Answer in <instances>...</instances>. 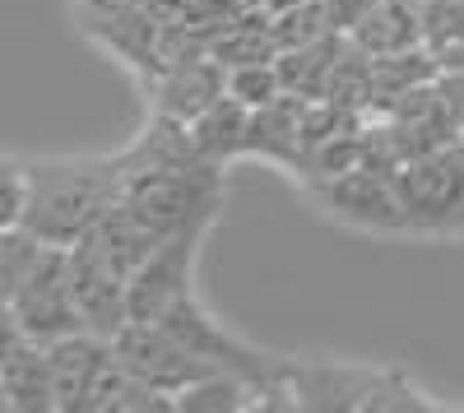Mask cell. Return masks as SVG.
Returning a JSON list of instances; mask_svg holds the SVG:
<instances>
[{
  "label": "cell",
  "instance_id": "e0dca14e",
  "mask_svg": "<svg viewBox=\"0 0 464 413\" xmlns=\"http://www.w3.org/2000/svg\"><path fill=\"white\" fill-rule=\"evenodd\" d=\"M214 61H223L227 70L232 65H260V61H279V43H275V28H269V10L265 5H251L242 10L237 19H227L209 47Z\"/></svg>",
  "mask_w": 464,
  "mask_h": 413
},
{
  "label": "cell",
  "instance_id": "ac0fdd59",
  "mask_svg": "<svg viewBox=\"0 0 464 413\" xmlns=\"http://www.w3.org/2000/svg\"><path fill=\"white\" fill-rule=\"evenodd\" d=\"M260 408V386L237 371H209L205 381L177 395V413H246Z\"/></svg>",
  "mask_w": 464,
  "mask_h": 413
},
{
  "label": "cell",
  "instance_id": "7a4b0ae2",
  "mask_svg": "<svg viewBox=\"0 0 464 413\" xmlns=\"http://www.w3.org/2000/svg\"><path fill=\"white\" fill-rule=\"evenodd\" d=\"M288 390L297 408H441L418 381H409L400 367L385 362H343V358H316V353H288Z\"/></svg>",
  "mask_w": 464,
  "mask_h": 413
},
{
  "label": "cell",
  "instance_id": "2e32d148",
  "mask_svg": "<svg viewBox=\"0 0 464 413\" xmlns=\"http://www.w3.org/2000/svg\"><path fill=\"white\" fill-rule=\"evenodd\" d=\"M348 43V33H330L312 47H297V52H279V80H284V93L293 98H306L316 102L330 93V74L339 65V52Z\"/></svg>",
  "mask_w": 464,
  "mask_h": 413
},
{
  "label": "cell",
  "instance_id": "9a60e30c",
  "mask_svg": "<svg viewBox=\"0 0 464 413\" xmlns=\"http://www.w3.org/2000/svg\"><path fill=\"white\" fill-rule=\"evenodd\" d=\"M190 130H196V144L200 154L214 163V168H227L246 158V135H251V107L237 102L232 93H223L214 107H205L196 121H190Z\"/></svg>",
  "mask_w": 464,
  "mask_h": 413
},
{
  "label": "cell",
  "instance_id": "6da1fadb",
  "mask_svg": "<svg viewBox=\"0 0 464 413\" xmlns=\"http://www.w3.org/2000/svg\"><path fill=\"white\" fill-rule=\"evenodd\" d=\"M24 163L33 181V200L19 228L56 246L84 242L130 177L126 154H80V158L65 154V158H24Z\"/></svg>",
  "mask_w": 464,
  "mask_h": 413
},
{
  "label": "cell",
  "instance_id": "4fadbf2b",
  "mask_svg": "<svg viewBox=\"0 0 464 413\" xmlns=\"http://www.w3.org/2000/svg\"><path fill=\"white\" fill-rule=\"evenodd\" d=\"M306 98H275L269 107L251 111V135H246V158H265L284 168L288 177H297L302 158H306Z\"/></svg>",
  "mask_w": 464,
  "mask_h": 413
},
{
  "label": "cell",
  "instance_id": "9c48e42d",
  "mask_svg": "<svg viewBox=\"0 0 464 413\" xmlns=\"http://www.w3.org/2000/svg\"><path fill=\"white\" fill-rule=\"evenodd\" d=\"M209 228H214V223H196V228L168 237V242L130 274V321H159L181 293H190L196 260H200V246H205Z\"/></svg>",
  "mask_w": 464,
  "mask_h": 413
},
{
  "label": "cell",
  "instance_id": "30bf717a",
  "mask_svg": "<svg viewBox=\"0 0 464 413\" xmlns=\"http://www.w3.org/2000/svg\"><path fill=\"white\" fill-rule=\"evenodd\" d=\"M0 404L10 413H56V381H52V349L5 325L0 349Z\"/></svg>",
  "mask_w": 464,
  "mask_h": 413
},
{
  "label": "cell",
  "instance_id": "7402d4cb",
  "mask_svg": "<svg viewBox=\"0 0 464 413\" xmlns=\"http://www.w3.org/2000/svg\"><path fill=\"white\" fill-rule=\"evenodd\" d=\"M0 181H5V205H0V228H19L24 214H28V200H33V181H28V163L19 154L5 158L0 168Z\"/></svg>",
  "mask_w": 464,
  "mask_h": 413
},
{
  "label": "cell",
  "instance_id": "603a6c76",
  "mask_svg": "<svg viewBox=\"0 0 464 413\" xmlns=\"http://www.w3.org/2000/svg\"><path fill=\"white\" fill-rule=\"evenodd\" d=\"M376 0H325V14H330V28L334 33H353L367 14H372Z\"/></svg>",
  "mask_w": 464,
  "mask_h": 413
},
{
  "label": "cell",
  "instance_id": "ba28073f",
  "mask_svg": "<svg viewBox=\"0 0 464 413\" xmlns=\"http://www.w3.org/2000/svg\"><path fill=\"white\" fill-rule=\"evenodd\" d=\"M111 349H116V358H121L140 381L168 390L172 399H177L186 386L205 381L209 371H223V367L196 358L181 340H172V334H168L159 321H130V325L111 340Z\"/></svg>",
  "mask_w": 464,
  "mask_h": 413
},
{
  "label": "cell",
  "instance_id": "5b68a950",
  "mask_svg": "<svg viewBox=\"0 0 464 413\" xmlns=\"http://www.w3.org/2000/svg\"><path fill=\"white\" fill-rule=\"evenodd\" d=\"M312 205L321 214H330L334 223H348V228L362 233H413V218L404 209V196L395 186V172L381 163H362L343 177L330 181H312L302 186Z\"/></svg>",
  "mask_w": 464,
  "mask_h": 413
},
{
  "label": "cell",
  "instance_id": "8992f818",
  "mask_svg": "<svg viewBox=\"0 0 464 413\" xmlns=\"http://www.w3.org/2000/svg\"><path fill=\"white\" fill-rule=\"evenodd\" d=\"M395 186L413 218V233H455V218L464 209V144L400 163Z\"/></svg>",
  "mask_w": 464,
  "mask_h": 413
},
{
  "label": "cell",
  "instance_id": "8fae6325",
  "mask_svg": "<svg viewBox=\"0 0 464 413\" xmlns=\"http://www.w3.org/2000/svg\"><path fill=\"white\" fill-rule=\"evenodd\" d=\"M223 93H227V65L214 61L209 52L172 61L159 80L149 84L153 111H159V117H172V121H196L200 111L214 107Z\"/></svg>",
  "mask_w": 464,
  "mask_h": 413
},
{
  "label": "cell",
  "instance_id": "ffe728a7",
  "mask_svg": "<svg viewBox=\"0 0 464 413\" xmlns=\"http://www.w3.org/2000/svg\"><path fill=\"white\" fill-rule=\"evenodd\" d=\"M227 93L256 107H269L275 98H284V80H279V61H260V65H232L227 70Z\"/></svg>",
  "mask_w": 464,
  "mask_h": 413
},
{
  "label": "cell",
  "instance_id": "cb8c5ba5",
  "mask_svg": "<svg viewBox=\"0 0 464 413\" xmlns=\"http://www.w3.org/2000/svg\"><path fill=\"white\" fill-rule=\"evenodd\" d=\"M293 5H306V0H265V10H293Z\"/></svg>",
  "mask_w": 464,
  "mask_h": 413
},
{
  "label": "cell",
  "instance_id": "277c9868",
  "mask_svg": "<svg viewBox=\"0 0 464 413\" xmlns=\"http://www.w3.org/2000/svg\"><path fill=\"white\" fill-rule=\"evenodd\" d=\"M5 303V325H19L24 334L43 344H56L65 334H80L84 316L74 307V288H70V246L47 242L43 255L33 260V270L14 293L0 297Z\"/></svg>",
  "mask_w": 464,
  "mask_h": 413
},
{
  "label": "cell",
  "instance_id": "d6986e66",
  "mask_svg": "<svg viewBox=\"0 0 464 413\" xmlns=\"http://www.w3.org/2000/svg\"><path fill=\"white\" fill-rule=\"evenodd\" d=\"M269 28H275V43L279 52H297V47H312L321 37H330V14H325V0H306V5L293 10H269Z\"/></svg>",
  "mask_w": 464,
  "mask_h": 413
},
{
  "label": "cell",
  "instance_id": "52a82bcc",
  "mask_svg": "<svg viewBox=\"0 0 464 413\" xmlns=\"http://www.w3.org/2000/svg\"><path fill=\"white\" fill-rule=\"evenodd\" d=\"M70 288H74V307L84 316V330L116 340L130 325V274L93 237L70 246Z\"/></svg>",
  "mask_w": 464,
  "mask_h": 413
},
{
  "label": "cell",
  "instance_id": "3957f363",
  "mask_svg": "<svg viewBox=\"0 0 464 413\" xmlns=\"http://www.w3.org/2000/svg\"><path fill=\"white\" fill-rule=\"evenodd\" d=\"M116 205H121V214L153 246H163L168 237L196 228V223H218L223 168H144V172H130Z\"/></svg>",
  "mask_w": 464,
  "mask_h": 413
},
{
  "label": "cell",
  "instance_id": "5bb4252c",
  "mask_svg": "<svg viewBox=\"0 0 464 413\" xmlns=\"http://www.w3.org/2000/svg\"><path fill=\"white\" fill-rule=\"evenodd\" d=\"M367 56H395L409 47H422L428 33H422V10L418 0H376L372 14L348 33Z\"/></svg>",
  "mask_w": 464,
  "mask_h": 413
},
{
  "label": "cell",
  "instance_id": "44dd1931",
  "mask_svg": "<svg viewBox=\"0 0 464 413\" xmlns=\"http://www.w3.org/2000/svg\"><path fill=\"white\" fill-rule=\"evenodd\" d=\"M418 10H422V33H428L432 52L464 43V0H418Z\"/></svg>",
  "mask_w": 464,
  "mask_h": 413
},
{
  "label": "cell",
  "instance_id": "7c38bea8",
  "mask_svg": "<svg viewBox=\"0 0 464 413\" xmlns=\"http://www.w3.org/2000/svg\"><path fill=\"white\" fill-rule=\"evenodd\" d=\"M52 349V381H56V413H89V395L102 377V367L111 362V340L93 330L65 334V340L47 344Z\"/></svg>",
  "mask_w": 464,
  "mask_h": 413
}]
</instances>
